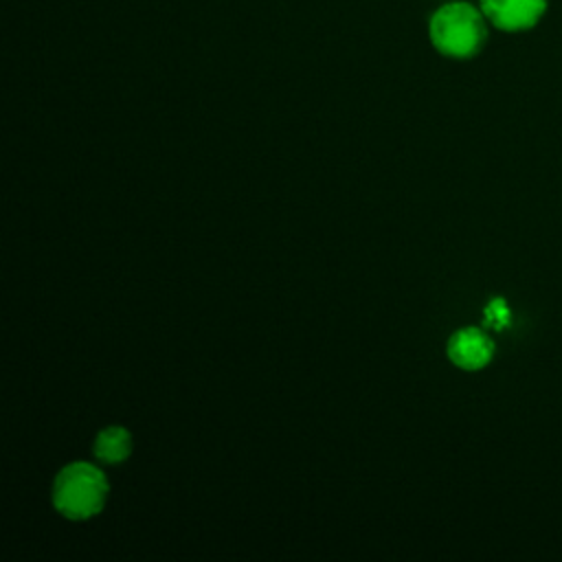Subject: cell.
Listing matches in <instances>:
<instances>
[{
    "mask_svg": "<svg viewBox=\"0 0 562 562\" xmlns=\"http://www.w3.org/2000/svg\"><path fill=\"white\" fill-rule=\"evenodd\" d=\"M483 314H485V325L492 327V329H505L509 325V321H512V312H509L507 303L501 296L492 299L485 305Z\"/></svg>",
    "mask_w": 562,
    "mask_h": 562,
    "instance_id": "cell-6",
    "label": "cell"
},
{
    "mask_svg": "<svg viewBox=\"0 0 562 562\" xmlns=\"http://www.w3.org/2000/svg\"><path fill=\"white\" fill-rule=\"evenodd\" d=\"M481 9L498 29L518 31L540 18L544 0H481Z\"/></svg>",
    "mask_w": 562,
    "mask_h": 562,
    "instance_id": "cell-4",
    "label": "cell"
},
{
    "mask_svg": "<svg viewBox=\"0 0 562 562\" xmlns=\"http://www.w3.org/2000/svg\"><path fill=\"white\" fill-rule=\"evenodd\" d=\"M494 356L492 338L476 327H463L448 340V358L465 371L483 369Z\"/></svg>",
    "mask_w": 562,
    "mask_h": 562,
    "instance_id": "cell-3",
    "label": "cell"
},
{
    "mask_svg": "<svg viewBox=\"0 0 562 562\" xmlns=\"http://www.w3.org/2000/svg\"><path fill=\"white\" fill-rule=\"evenodd\" d=\"M108 496L103 472L88 463L75 461L59 470L53 483V505L70 520H86L101 512Z\"/></svg>",
    "mask_w": 562,
    "mask_h": 562,
    "instance_id": "cell-1",
    "label": "cell"
},
{
    "mask_svg": "<svg viewBox=\"0 0 562 562\" xmlns=\"http://www.w3.org/2000/svg\"><path fill=\"white\" fill-rule=\"evenodd\" d=\"M132 452V435L123 426H108L94 439V457L103 463H121Z\"/></svg>",
    "mask_w": 562,
    "mask_h": 562,
    "instance_id": "cell-5",
    "label": "cell"
},
{
    "mask_svg": "<svg viewBox=\"0 0 562 562\" xmlns=\"http://www.w3.org/2000/svg\"><path fill=\"white\" fill-rule=\"evenodd\" d=\"M485 29L476 9L463 2L441 7L430 20V40L448 57H470L483 44Z\"/></svg>",
    "mask_w": 562,
    "mask_h": 562,
    "instance_id": "cell-2",
    "label": "cell"
}]
</instances>
